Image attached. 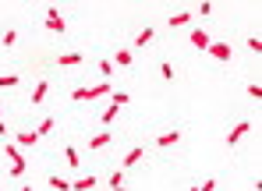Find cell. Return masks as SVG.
<instances>
[{"instance_id": "6", "label": "cell", "mask_w": 262, "mask_h": 191, "mask_svg": "<svg viewBox=\"0 0 262 191\" xmlns=\"http://www.w3.org/2000/svg\"><path fill=\"white\" fill-rule=\"evenodd\" d=\"M209 57H216V61H230L234 57V50L227 46V42H209V50H206Z\"/></svg>"}, {"instance_id": "29", "label": "cell", "mask_w": 262, "mask_h": 191, "mask_svg": "<svg viewBox=\"0 0 262 191\" xmlns=\"http://www.w3.org/2000/svg\"><path fill=\"white\" fill-rule=\"evenodd\" d=\"M0 121H4V117H0Z\"/></svg>"}, {"instance_id": "3", "label": "cell", "mask_w": 262, "mask_h": 191, "mask_svg": "<svg viewBox=\"0 0 262 191\" xmlns=\"http://www.w3.org/2000/svg\"><path fill=\"white\" fill-rule=\"evenodd\" d=\"M145 159V145H131V149L124 152V159H120V170H128V167H135V163H142Z\"/></svg>"}, {"instance_id": "19", "label": "cell", "mask_w": 262, "mask_h": 191, "mask_svg": "<svg viewBox=\"0 0 262 191\" xmlns=\"http://www.w3.org/2000/svg\"><path fill=\"white\" fill-rule=\"evenodd\" d=\"M50 188H53V191H71V181H64V177H57V173H50Z\"/></svg>"}, {"instance_id": "24", "label": "cell", "mask_w": 262, "mask_h": 191, "mask_svg": "<svg viewBox=\"0 0 262 191\" xmlns=\"http://www.w3.org/2000/svg\"><path fill=\"white\" fill-rule=\"evenodd\" d=\"M117 184H124V170H114L110 173V188H117Z\"/></svg>"}, {"instance_id": "10", "label": "cell", "mask_w": 262, "mask_h": 191, "mask_svg": "<svg viewBox=\"0 0 262 191\" xmlns=\"http://www.w3.org/2000/svg\"><path fill=\"white\" fill-rule=\"evenodd\" d=\"M188 21H191V11H177V14H170V21H167V25H170V28H184Z\"/></svg>"}, {"instance_id": "21", "label": "cell", "mask_w": 262, "mask_h": 191, "mask_svg": "<svg viewBox=\"0 0 262 191\" xmlns=\"http://www.w3.org/2000/svg\"><path fill=\"white\" fill-rule=\"evenodd\" d=\"M53 127H57V117H46V121H43V124L36 127V135L43 138V135H50V131H53Z\"/></svg>"}, {"instance_id": "9", "label": "cell", "mask_w": 262, "mask_h": 191, "mask_svg": "<svg viewBox=\"0 0 262 191\" xmlns=\"http://www.w3.org/2000/svg\"><path fill=\"white\" fill-rule=\"evenodd\" d=\"M188 39H191V46H198V50H209V42H213L206 28H195V32H191Z\"/></svg>"}, {"instance_id": "27", "label": "cell", "mask_w": 262, "mask_h": 191, "mask_svg": "<svg viewBox=\"0 0 262 191\" xmlns=\"http://www.w3.org/2000/svg\"><path fill=\"white\" fill-rule=\"evenodd\" d=\"M7 138H11V127H7L4 121H0V142H7Z\"/></svg>"}, {"instance_id": "7", "label": "cell", "mask_w": 262, "mask_h": 191, "mask_svg": "<svg viewBox=\"0 0 262 191\" xmlns=\"http://www.w3.org/2000/svg\"><path fill=\"white\" fill-rule=\"evenodd\" d=\"M152 36H156V28H152V25H145V28H138V32H135V50H142V46H149V42H152Z\"/></svg>"}, {"instance_id": "13", "label": "cell", "mask_w": 262, "mask_h": 191, "mask_svg": "<svg viewBox=\"0 0 262 191\" xmlns=\"http://www.w3.org/2000/svg\"><path fill=\"white\" fill-rule=\"evenodd\" d=\"M110 142H114V135H92L89 138V149H106Z\"/></svg>"}, {"instance_id": "12", "label": "cell", "mask_w": 262, "mask_h": 191, "mask_svg": "<svg viewBox=\"0 0 262 191\" xmlns=\"http://www.w3.org/2000/svg\"><path fill=\"white\" fill-rule=\"evenodd\" d=\"M181 142V131H163V135L156 138V145H163V149H167V145H177Z\"/></svg>"}, {"instance_id": "18", "label": "cell", "mask_w": 262, "mask_h": 191, "mask_svg": "<svg viewBox=\"0 0 262 191\" xmlns=\"http://www.w3.org/2000/svg\"><path fill=\"white\" fill-rule=\"evenodd\" d=\"M110 75H114V64H110V57H103V61H99V78L110 82Z\"/></svg>"}, {"instance_id": "2", "label": "cell", "mask_w": 262, "mask_h": 191, "mask_svg": "<svg viewBox=\"0 0 262 191\" xmlns=\"http://www.w3.org/2000/svg\"><path fill=\"white\" fill-rule=\"evenodd\" d=\"M46 28H50V32H64V28H68V21H64V14H60L57 7H50V11H46Z\"/></svg>"}, {"instance_id": "15", "label": "cell", "mask_w": 262, "mask_h": 191, "mask_svg": "<svg viewBox=\"0 0 262 191\" xmlns=\"http://www.w3.org/2000/svg\"><path fill=\"white\" fill-rule=\"evenodd\" d=\"M22 85V75H0V89H18Z\"/></svg>"}, {"instance_id": "11", "label": "cell", "mask_w": 262, "mask_h": 191, "mask_svg": "<svg viewBox=\"0 0 262 191\" xmlns=\"http://www.w3.org/2000/svg\"><path fill=\"white\" fill-rule=\"evenodd\" d=\"M114 64L131 67V64H135V53H131V50H114Z\"/></svg>"}, {"instance_id": "17", "label": "cell", "mask_w": 262, "mask_h": 191, "mask_svg": "<svg viewBox=\"0 0 262 191\" xmlns=\"http://www.w3.org/2000/svg\"><path fill=\"white\" fill-rule=\"evenodd\" d=\"M64 159H68V167H82V156H78L74 145H68V149H64Z\"/></svg>"}, {"instance_id": "20", "label": "cell", "mask_w": 262, "mask_h": 191, "mask_svg": "<svg viewBox=\"0 0 262 191\" xmlns=\"http://www.w3.org/2000/svg\"><path fill=\"white\" fill-rule=\"evenodd\" d=\"M92 188H96V177H82L71 184V191H92Z\"/></svg>"}, {"instance_id": "28", "label": "cell", "mask_w": 262, "mask_h": 191, "mask_svg": "<svg viewBox=\"0 0 262 191\" xmlns=\"http://www.w3.org/2000/svg\"><path fill=\"white\" fill-rule=\"evenodd\" d=\"M110 191H128V188H124V184H117V188H110Z\"/></svg>"}, {"instance_id": "22", "label": "cell", "mask_w": 262, "mask_h": 191, "mask_svg": "<svg viewBox=\"0 0 262 191\" xmlns=\"http://www.w3.org/2000/svg\"><path fill=\"white\" fill-rule=\"evenodd\" d=\"M117 113H120V106H106V110H103V124H114Z\"/></svg>"}, {"instance_id": "26", "label": "cell", "mask_w": 262, "mask_h": 191, "mask_svg": "<svg viewBox=\"0 0 262 191\" xmlns=\"http://www.w3.org/2000/svg\"><path fill=\"white\" fill-rule=\"evenodd\" d=\"M248 96H252V99H262V85H259V82L248 85Z\"/></svg>"}, {"instance_id": "14", "label": "cell", "mask_w": 262, "mask_h": 191, "mask_svg": "<svg viewBox=\"0 0 262 191\" xmlns=\"http://www.w3.org/2000/svg\"><path fill=\"white\" fill-rule=\"evenodd\" d=\"M14 42H18V28H7L4 39H0V46H4V50H14Z\"/></svg>"}, {"instance_id": "16", "label": "cell", "mask_w": 262, "mask_h": 191, "mask_svg": "<svg viewBox=\"0 0 262 191\" xmlns=\"http://www.w3.org/2000/svg\"><path fill=\"white\" fill-rule=\"evenodd\" d=\"M160 75H163V82H174V78H177V71H174L170 61H160Z\"/></svg>"}, {"instance_id": "5", "label": "cell", "mask_w": 262, "mask_h": 191, "mask_svg": "<svg viewBox=\"0 0 262 191\" xmlns=\"http://www.w3.org/2000/svg\"><path fill=\"white\" fill-rule=\"evenodd\" d=\"M85 61V53L82 50H71V53H60L57 57V67H74V64H82Z\"/></svg>"}, {"instance_id": "8", "label": "cell", "mask_w": 262, "mask_h": 191, "mask_svg": "<svg viewBox=\"0 0 262 191\" xmlns=\"http://www.w3.org/2000/svg\"><path fill=\"white\" fill-rule=\"evenodd\" d=\"M14 142H18L22 149H32V145H39V135H36V131H18V135H14Z\"/></svg>"}, {"instance_id": "4", "label": "cell", "mask_w": 262, "mask_h": 191, "mask_svg": "<svg viewBox=\"0 0 262 191\" xmlns=\"http://www.w3.org/2000/svg\"><path fill=\"white\" fill-rule=\"evenodd\" d=\"M248 131H252V121H238L234 127L227 131V145H238V142H241L244 135H248Z\"/></svg>"}, {"instance_id": "23", "label": "cell", "mask_w": 262, "mask_h": 191, "mask_svg": "<svg viewBox=\"0 0 262 191\" xmlns=\"http://www.w3.org/2000/svg\"><path fill=\"white\" fill-rule=\"evenodd\" d=\"M248 50H252V53H262V39H259V36H248Z\"/></svg>"}, {"instance_id": "1", "label": "cell", "mask_w": 262, "mask_h": 191, "mask_svg": "<svg viewBox=\"0 0 262 191\" xmlns=\"http://www.w3.org/2000/svg\"><path fill=\"white\" fill-rule=\"evenodd\" d=\"M46 96H50V78H36V89L28 96V106H43Z\"/></svg>"}, {"instance_id": "25", "label": "cell", "mask_w": 262, "mask_h": 191, "mask_svg": "<svg viewBox=\"0 0 262 191\" xmlns=\"http://www.w3.org/2000/svg\"><path fill=\"white\" fill-rule=\"evenodd\" d=\"M22 173H25V159H18V163L11 167V177H22Z\"/></svg>"}]
</instances>
